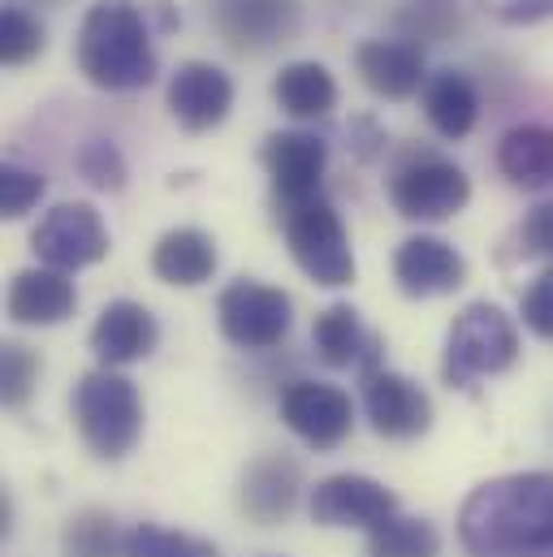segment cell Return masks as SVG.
Masks as SVG:
<instances>
[{"label": "cell", "instance_id": "1f68e13d", "mask_svg": "<svg viewBox=\"0 0 553 557\" xmlns=\"http://www.w3.org/2000/svg\"><path fill=\"white\" fill-rule=\"evenodd\" d=\"M403 39H411V44H441V39H450L454 30H458V13H450L445 4H437V0H423V4H415V9H407L403 17Z\"/></svg>", "mask_w": 553, "mask_h": 557}, {"label": "cell", "instance_id": "ba28073f", "mask_svg": "<svg viewBox=\"0 0 553 557\" xmlns=\"http://www.w3.org/2000/svg\"><path fill=\"white\" fill-rule=\"evenodd\" d=\"M109 225L105 216L83 203V199H65L57 208H48L39 216V225L30 230V251L39 256L44 269L57 273H83L91 264H100L109 256Z\"/></svg>", "mask_w": 553, "mask_h": 557}, {"label": "cell", "instance_id": "d4e9b609", "mask_svg": "<svg viewBox=\"0 0 553 557\" xmlns=\"http://www.w3.org/2000/svg\"><path fill=\"white\" fill-rule=\"evenodd\" d=\"M61 557H126V536L109 510L87 506V510H74L65 519Z\"/></svg>", "mask_w": 553, "mask_h": 557}, {"label": "cell", "instance_id": "30bf717a", "mask_svg": "<svg viewBox=\"0 0 553 557\" xmlns=\"http://www.w3.org/2000/svg\"><path fill=\"white\" fill-rule=\"evenodd\" d=\"M281 423L307 449H337L355 432V403L342 385L329 381H290L281 389Z\"/></svg>", "mask_w": 553, "mask_h": 557}, {"label": "cell", "instance_id": "e0dca14e", "mask_svg": "<svg viewBox=\"0 0 553 557\" xmlns=\"http://www.w3.org/2000/svg\"><path fill=\"white\" fill-rule=\"evenodd\" d=\"M355 74L381 100H411L428 87V57L411 39H364L355 48Z\"/></svg>", "mask_w": 553, "mask_h": 557}, {"label": "cell", "instance_id": "5bb4252c", "mask_svg": "<svg viewBox=\"0 0 553 557\" xmlns=\"http://www.w3.org/2000/svg\"><path fill=\"white\" fill-rule=\"evenodd\" d=\"M364 411L377 436L385 441H419L432 428V398L411 376L377 368L364 376Z\"/></svg>", "mask_w": 553, "mask_h": 557}, {"label": "cell", "instance_id": "7a4b0ae2", "mask_svg": "<svg viewBox=\"0 0 553 557\" xmlns=\"http://www.w3.org/2000/svg\"><path fill=\"white\" fill-rule=\"evenodd\" d=\"M74 57L91 87L118 96L151 87L160 74L147 9L138 0H96L78 26Z\"/></svg>", "mask_w": 553, "mask_h": 557}, {"label": "cell", "instance_id": "e575fe53", "mask_svg": "<svg viewBox=\"0 0 553 557\" xmlns=\"http://www.w3.org/2000/svg\"><path fill=\"white\" fill-rule=\"evenodd\" d=\"M385 143H390L385 126H377L372 117H355V122H351V147H355L359 160H377V156L385 151Z\"/></svg>", "mask_w": 553, "mask_h": 557}, {"label": "cell", "instance_id": "f546056e", "mask_svg": "<svg viewBox=\"0 0 553 557\" xmlns=\"http://www.w3.org/2000/svg\"><path fill=\"white\" fill-rule=\"evenodd\" d=\"M44 44H48V30L30 9H22V4H4L0 9V61L4 65L35 61L44 52Z\"/></svg>", "mask_w": 553, "mask_h": 557}, {"label": "cell", "instance_id": "9c48e42d", "mask_svg": "<svg viewBox=\"0 0 553 557\" xmlns=\"http://www.w3.org/2000/svg\"><path fill=\"white\" fill-rule=\"evenodd\" d=\"M208 22L243 57L273 52L303 26V0H208Z\"/></svg>", "mask_w": 553, "mask_h": 557}, {"label": "cell", "instance_id": "603a6c76", "mask_svg": "<svg viewBox=\"0 0 553 557\" xmlns=\"http://www.w3.org/2000/svg\"><path fill=\"white\" fill-rule=\"evenodd\" d=\"M497 173L515 190H545L553 186V131L541 122L511 126L497 139Z\"/></svg>", "mask_w": 553, "mask_h": 557}, {"label": "cell", "instance_id": "ffe728a7", "mask_svg": "<svg viewBox=\"0 0 553 557\" xmlns=\"http://www.w3.org/2000/svg\"><path fill=\"white\" fill-rule=\"evenodd\" d=\"M4 311H9L13 324L52 329V324H65L78 311V289H74L70 273H57V269H22V273H13V281H9Z\"/></svg>", "mask_w": 553, "mask_h": 557}, {"label": "cell", "instance_id": "52a82bcc", "mask_svg": "<svg viewBox=\"0 0 553 557\" xmlns=\"http://www.w3.org/2000/svg\"><path fill=\"white\" fill-rule=\"evenodd\" d=\"M217 324L221 337L238 350H273L294 329V302L281 285L238 277L217 298Z\"/></svg>", "mask_w": 553, "mask_h": 557}, {"label": "cell", "instance_id": "cb8c5ba5", "mask_svg": "<svg viewBox=\"0 0 553 557\" xmlns=\"http://www.w3.org/2000/svg\"><path fill=\"white\" fill-rule=\"evenodd\" d=\"M273 100L281 113L298 122H320L337 109V83L320 61H290L273 78Z\"/></svg>", "mask_w": 553, "mask_h": 557}, {"label": "cell", "instance_id": "4316f807", "mask_svg": "<svg viewBox=\"0 0 553 557\" xmlns=\"http://www.w3.org/2000/svg\"><path fill=\"white\" fill-rule=\"evenodd\" d=\"M126 557H221V549L204 536H191V532L138 523L126 532Z\"/></svg>", "mask_w": 553, "mask_h": 557}, {"label": "cell", "instance_id": "6da1fadb", "mask_svg": "<svg viewBox=\"0 0 553 557\" xmlns=\"http://www.w3.org/2000/svg\"><path fill=\"white\" fill-rule=\"evenodd\" d=\"M471 557H553V471H511L476 484L458 510Z\"/></svg>", "mask_w": 553, "mask_h": 557}, {"label": "cell", "instance_id": "8fae6325", "mask_svg": "<svg viewBox=\"0 0 553 557\" xmlns=\"http://www.w3.org/2000/svg\"><path fill=\"white\" fill-rule=\"evenodd\" d=\"M260 164L273 186V208L285 212L303 199L324 195V169H329V143L311 131H273L260 147Z\"/></svg>", "mask_w": 553, "mask_h": 557}, {"label": "cell", "instance_id": "7402d4cb", "mask_svg": "<svg viewBox=\"0 0 553 557\" xmlns=\"http://www.w3.org/2000/svg\"><path fill=\"white\" fill-rule=\"evenodd\" d=\"M423 117H428V126L441 139H467L476 131V122H480V91H476V83L463 70H454V65L428 74Z\"/></svg>", "mask_w": 553, "mask_h": 557}, {"label": "cell", "instance_id": "836d02e7", "mask_svg": "<svg viewBox=\"0 0 553 557\" xmlns=\"http://www.w3.org/2000/svg\"><path fill=\"white\" fill-rule=\"evenodd\" d=\"M519 315H524L528 333H537L541 342H553V264L524 289V298H519Z\"/></svg>", "mask_w": 553, "mask_h": 557}, {"label": "cell", "instance_id": "277c9868", "mask_svg": "<svg viewBox=\"0 0 553 557\" xmlns=\"http://www.w3.org/2000/svg\"><path fill=\"white\" fill-rule=\"evenodd\" d=\"M519 359V329L497 302H467L450 333H445V359L441 376L450 389H471L484 376L511 372Z\"/></svg>", "mask_w": 553, "mask_h": 557}, {"label": "cell", "instance_id": "4dcf8cb0", "mask_svg": "<svg viewBox=\"0 0 553 557\" xmlns=\"http://www.w3.org/2000/svg\"><path fill=\"white\" fill-rule=\"evenodd\" d=\"M48 182L39 169H26V164H4L0 169V216L4 221H22L39 199H44Z\"/></svg>", "mask_w": 553, "mask_h": 557}, {"label": "cell", "instance_id": "5b68a950", "mask_svg": "<svg viewBox=\"0 0 553 557\" xmlns=\"http://www.w3.org/2000/svg\"><path fill=\"white\" fill-rule=\"evenodd\" d=\"M276 225L285 234V247L294 256V264L324 289H342L355 281V251H351V234L337 216V208L316 195L303 199L285 212H276Z\"/></svg>", "mask_w": 553, "mask_h": 557}, {"label": "cell", "instance_id": "d6986e66", "mask_svg": "<svg viewBox=\"0 0 553 557\" xmlns=\"http://www.w3.org/2000/svg\"><path fill=\"white\" fill-rule=\"evenodd\" d=\"M311 346H316V359L333 372L359 368V376H372L381 368V337L364 329V320L351 302H333L316 315Z\"/></svg>", "mask_w": 553, "mask_h": 557}, {"label": "cell", "instance_id": "8992f818", "mask_svg": "<svg viewBox=\"0 0 553 557\" xmlns=\"http://www.w3.org/2000/svg\"><path fill=\"white\" fill-rule=\"evenodd\" d=\"M390 203L403 221L437 225V221L458 216L471 203V177L454 160L411 147L390 173Z\"/></svg>", "mask_w": 553, "mask_h": 557}, {"label": "cell", "instance_id": "44dd1931", "mask_svg": "<svg viewBox=\"0 0 553 557\" xmlns=\"http://www.w3.org/2000/svg\"><path fill=\"white\" fill-rule=\"evenodd\" d=\"M217 264H221L217 238L195 230V225H177V230L160 234L151 247V273L164 285H177V289H195V285L212 281Z\"/></svg>", "mask_w": 553, "mask_h": 557}, {"label": "cell", "instance_id": "9a60e30c", "mask_svg": "<svg viewBox=\"0 0 553 557\" xmlns=\"http://www.w3.org/2000/svg\"><path fill=\"white\" fill-rule=\"evenodd\" d=\"M394 281L407 298H445L467 285V260L437 234H415L394 251Z\"/></svg>", "mask_w": 553, "mask_h": 557}, {"label": "cell", "instance_id": "ac0fdd59", "mask_svg": "<svg viewBox=\"0 0 553 557\" xmlns=\"http://www.w3.org/2000/svg\"><path fill=\"white\" fill-rule=\"evenodd\" d=\"M156 346H160V324H156V315L143 302H135V298H113L96 315V324H91V350H96L100 368L143 363Z\"/></svg>", "mask_w": 553, "mask_h": 557}, {"label": "cell", "instance_id": "3957f363", "mask_svg": "<svg viewBox=\"0 0 553 557\" xmlns=\"http://www.w3.org/2000/svg\"><path fill=\"white\" fill-rule=\"evenodd\" d=\"M74 428L83 436V445L105 458L118 462L126 458L143 436V398L131 376H122L118 368H96L74 385Z\"/></svg>", "mask_w": 553, "mask_h": 557}, {"label": "cell", "instance_id": "4fadbf2b", "mask_svg": "<svg viewBox=\"0 0 553 557\" xmlns=\"http://www.w3.org/2000/svg\"><path fill=\"white\" fill-rule=\"evenodd\" d=\"M164 104H169V113H173V122L182 131L208 135L234 109V78L221 65H212V61H182L169 74Z\"/></svg>", "mask_w": 553, "mask_h": 557}, {"label": "cell", "instance_id": "f1b7e54d", "mask_svg": "<svg viewBox=\"0 0 553 557\" xmlns=\"http://www.w3.org/2000/svg\"><path fill=\"white\" fill-rule=\"evenodd\" d=\"M74 169H78V177H83L87 186H96V190H105V195L126 190V177H131L126 156H122V147H118L113 139L78 143V151H74Z\"/></svg>", "mask_w": 553, "mask_h": 557}, {"label": "cell", "instance_id": "d590c367", "mask_svg": "<svg viewBox=\"0 0 553 557\" xmlns=\"http://www.w3.org/2000/svg\"><path fill=\"white\" fill-rule=\"evenodd\" d=\"M497 17L511 22V26H532V22L553 17V0H511V4L497 9Z\"/></svg>", "mask_w": 553, "mask_h": 557}, {"label": "cell", "instance_id": "83f0119b", "mask_svg": "<svg viewBox=\"0 0 553 557\" xmlns=\"http://www.w3.org/2000/svg\"><path fill=\"white\" fill-rule=\"evenodd\" d=\"M39 372H44V359L30 346L4 342L0 346V403L9 411H26L35 385H39Z\"/></svg>", "mask_w": 553, "mask_h": 557}, {"label": "cell", "instance_id": "d6a6232c", "mask_svg": "<svg viewBox=\"0 0 553 557\" xmlns=\"http://www.w3.org/2000/svg\"><path fill=\"white\" fill-rule=\"evenodd\" d=\"M515 251L524 260H553V199L537 203L519 230H515Z\"/></svg>", "mask_w": 553, "mask_h": 557}, {"label": "cell", "instance_id": "484cf974", "mask_svg": "<svg viewBox=\"0 0 553 557\" xmlns=\"http://www.w3.org/2000/svg\"><path fill=\"white\" fill-rule=\"evenodd\" d=\"M368 557H441V532L428 519L415 515H390L368 532Z\"/></svg>", "mask_w": 553, "mask_h": 557}, {"label": "cell", "instance_id": "7c38bea8", "mask_svg": "<svg viewBox=\"0 0 553 557\" xmlns=\"http://www.w3.org/2000/svg\"><path fill=\"white\" fill-rule=\"evenodd\" d=\"M307 515H311L316 528H364V532H372L377 523L398 515V497L372 475L337 471V475H324L307 493Z\"/></svg>", "mask_w": 553, "mask_h": 557}, {"label": "cell", "instance_id": "2e32d148", "mask_svg": "<svg viewBox=\"0 0 553 557\" xmlns=\"http://www.w3.org/2000/svg\"><path fill=\"white\" fill-rule=\"evenodd\" d=\"M303 497V467L290 454H260L243 467L238 480V506L251 523L260 528H276L294 515Z\"/></svg>", "mask_w": 553, "mask_h": 557}]
</instances>
